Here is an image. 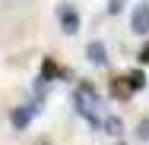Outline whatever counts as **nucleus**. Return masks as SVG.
I'll return each mask as SVG.
<instances>
[{"mask_svg":"<svg viewBox=\"0 0 149 145\" xmlns=\"http://www.w3.org/2000/svg\"><path fill=\"white\" fill-rule=\"evenodd\" d=\"M73 111L83 117L92 129H102V120H105V114H102V98H98V91L89 82H83V85L73 91Z\"/></svg>","mask_w":149,"mask_h":145,"instance_id":"f257e3e1","label":"nucleus"},{"mask_svg":"<svg viewBox=\"0 0 149 145\" xmlns=\"http://www.w3.org/2000/svg\"><path fill=\"white\" fill-rule=\"evenodd\" d=\"M38 104H41V101H32V104H19V107H13V114H10V123H13V129H16V133L29 129V123L35 120V114L41 111Z\"/></svg>","mask_w":149,"mask_h":145,"instance_id":"f03ea898","label":"nucleus"},{"mask_svg":"<svg viewBox=\"0 0 149 145\" xmlns=\"http://www.w3.org/2000/svg\"><path fill=\"white\" fill-rule=\"evenodd\" d=\"M57 22H60V32L63 35H76L79 32V10L76 6H70V3H60L57 6Z\"/></svg>","mask_w":149,"mask_h":145,"instance_id":"7ed1b4c3","label":"nucleus"},{"mask_svg":"<svg viewBox=\"0 0 149 145\" xmlns=\"http://www.w3.org/2000/svg\"><path fill=\"white\" fill-rule=\"evenodd\" d=\"M130 32L140 35V38L149 35V0H140L133 6V13H130Z\"/></svg>","mask_w":149,"mask_h":145,"instance_id":"20e7f679","label":"nucleus"},{"mask_svg":"<svg viewBox=\"0 0 149 145\" xmlns=\"http://www.w3.org/2000/svg\"><path fill=\"white\" fill-rule=\"evenodd\" d=\"M86 57H89V63H95V66H108V47H105L102 41H89V44H86Z\"/></svg>","mask_w":149,"mask_h":145,"instance_id":"39448f33","label":"nucleus"},{"mask_svg":"<svg viewBox=\"0 0 149 145\" xmlns=\"http://www.w3.org/2000/svg\"><path fill=\"white\" fill-rule=\"evenodd\" d=\"M102 133L108 139H124V120L120 117H105L102 120Z\"/></svg>","mask_w":149,"mask_h":145,"instance_id":"423d86ee","label":"nucleus"},{"mask_svg":"<svg viewBox=\"0 0 149 145\" xmlns=\"http://www.w3.org/2000/svg\"><path fill=\"white\" fill-rule=\"evenodd\" d=\"M143 85H146V76H143L140 69H136V73H130V88L136 91V88H143Z\"/></svg>","mask_w":149,"mask_h":145,"instance_id":"0eeeda50","label":"nucleus"},{"mask_svg":"<svg viewBox=\"0 0 149 145\" xmlns=\"http://www.w3.org/2000/svg\"><path fill=\"white\" fill-rule=\"evenodd\" d=\"M136 142H149V120H143L136 126Z\"/></svg>","mask_w":149,"mask_h":145,"instance_id":"6e6552de","label":"nucleus"},{"mask_svg":"<svg viewBox=\"0 0 149 145\" xmlns=\"http://www.w3.org/2000/svg\"><path fill=\"white\" fill-rule=\"evenodd\" d=\"M124 3L127 0H108V16H118L120 10H124Z\"/></svg>","mask_w":149,"mask_h":145,"instance_id":"1a4fd4ad","label":"nucleus"},{"mask_svg":"<svg viewBox=\"0 0 149 145\" xmlns=\"http://www.w3.org/2000/svg\"><path fill=\"white\" fill-rule=\"evenodd\" d=\"M32 0H3V6L6 10H19V6H29Z\"/></svg>","mask_w":149,"mask_h":145,"instance_id":"9d476101","label":"nucleus"},{"mask_svg":"<svg viewBox=\"0 0 149 145\" xmlns=\"http://www.w3.org/2000/svg\"><path fill=\"white\" fill-rule=\"evenodd\" d=\"M140 63H149V44L143 47V51H140Z\"/></svg>","mask_w":149,"mask_h":145,"instance_id":"9b49d317","label":"nucleus"}]
</instances>
